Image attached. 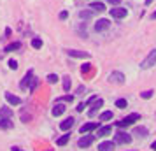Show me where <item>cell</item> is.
<instances>
[{
	"instance_id": "obj_1",
	"label": "cell",
	"mask_w": 156,
	"mask_h": 151,
	"mask_svg": "<svg viewBox=\"0 0 156 151\" xmlns=\"http://www.w3.org/2000/svg\"><path fill=\"white\" fill-rule=\"evenodd\" d=\"M153 65H156V49H153L147 56L142 60L140 69H149V67H153Z\"/></svg>"
},
{
	"instance_id": "obj_2",
	"label": "cell",
	"mask_w": 156,
	"mask_h": 151,
	"mask_svg": "<svg viewBox=\"0 0 156 151\" xmlns=\"http://www.w3.org/2000/svg\"><path fill=\"white\" fill-rule=\"evenodd\" d=\"M140 118V114H137V113H133V114H130V116H126V118H123L121 121H118L116 125L119 127V128H125V127H128V125H133V121H137Z\"/></svg>"
},
{
	"instance_id": "obj_3",
	"label": "cell",
	"mask_w": 156,
	"mask_h": 151,
	"mask_svg": "<svg viewBox=\"0 0 156 151\" xmlns=\"http://www.w3.org/2000/svg\"><path fill=\"white\" fill-rule=\"evenodd\" d=\"M114 142L118 144H130L132 142V135L126 134V132H116V135H114Z\"/></svg>"
},
{
	"instance_id": "obj_4",
	"label": "cell",
	"mask_w": 156,
	"mask_h": 151,
	"mask_svg": "<svg viewBox=\"0 0 156 151\" xmlns=\"http://www.w3.org/2000/svg\"><path fill=\"white\" fill-rule=\"evenodd\" d=\"M111 16L112 18H116V20H123V18H126L128 16V9H125V7H112L111 9Z\"/></svg>"
},
{
	"instance_id": "obj_5",
	"label": "cell",
	"mask_w": 156,
	"mask_h": 151,
	"mask_svg": "<svg viewBox=\"0 0 156 151\" xmlns=\"http://www.w3.org/2000/svg\"><path fill=\"white\" fill-rule=\"evenodd\" d=\"M65 51L72 58H90V53H86V51H79V49H65Z\"/></svg>"
},
{
	"instance_id": "obj_6",
	"label": "cell",
	"mask_w": 156,
	"mask_h": 151,
	"mask_svg": "<svg viewBox=\"0 0 156 151\" xmlns=\"http://www.w3.org/2000/svg\"><path fill=\"white\" fill-rule=\"evenodd\" d=\"M109 27H111V21L109 20H98V21L95 23V30L97 32H105Z\"/></svg>"
},
{
	"instance_id": "obj_7",
	"label": "cell",
	"mask_w": 156,
	"mask_h": 151,
	"mask_svg": "<svg viewBox=\"0 0 156 151\" xmlns=\"http://www.w3.org/2000/svg\"><path fill=\"white\" fill-rule=\"evenodd\" d=\"M32 81H34V70L30 69V70L27 72V76L23 77V81H21V84H20V86H21L23 90H27V88H28V84L32 83Z\"/></svg>"
},
{
	"instance_id": "obj_8",
	"label": "cell",
	"mask_w": 156,
	"mask_h": 151,
	"mask_svg": "<svg viewBox=\"0 0 156 151\" xmlns=\"http://www.w3.org/2000/svg\"><path fill=\"white\" fill-rule=\"evenodd\" d=\"M109 81H111V83H118V84H123V83H125V76H123L121 72H112V74L109 76Z\"/></svg>"
},
{
	"instance_id": "obj_9",
	"label": "cell",
	"mask_w": 156,
	"mask_h": 151,
	"mask_svg": "<svg viewBox=\"0 0 156 151\" xmlns=\"http://www.w3.org/2000/svg\"><path fill=\"white\" fill-rule=\"evenodd\" d=\"M93 139H95V137H93V135H86V137H81V139H79V141H77V146H79V148H88V146H91Z\"/></svg>"
},
{
	"instance_id": "obj_10",
	"label": "cell",
	"mask_w": 156,
	"mask_h": 151,
	"mask_svg": "<svg viewBox=\"0 0 156 151\" xmlns=\"http://www.w3.org/2000/svg\"><path fill=\"white\" fill-rule=\"evenodd\" d=\"M114 146H116V142H112V141H104L98 144V151H114Z\"/></svg>"
},
{
	"instance_id": "obj_11",
	"label": "cell",
	"mask_w": 156,
	"mask_h": 151,
	"mask_svg": "<svg viewBox=\"0 0 156 151\" xmlns=\"http://www.w3.org/2000/svg\"><path fill=\"white\" fill-rule=\"evenodd\" d=\"M5 99H7V102L11 104V106H20L21 104V99L18 97V95H12V93H5Z\"/></svg>"
},
{
	"instance_id": "obj_12",
	"label": "cell",
	"mask_w": 156,
	"mask_h": 151,
	"mask_svg": "<svg viewBox=\"0 0 156 151\" xmlns=\"http://www.w3.org/2000/svg\"><path fill=\"white\" fill-rule=\"evenodd\" d=\"M111 132H112V127H111V125H105V127H98V128H97V135L105 137V135H109Z\"/></svg>"
},
{
	"instance_id": "obj_13",
	"label": "cell",
	"mask_w": 156,
	"mask_h": 151,
	"mask_svg": "<svg viewBox=\"0 0 156 151\" xmlns=\"http://www.w3.org/2000/svg\"><path fill=\"white\" fill-rule=\"evenodd\" d=\"M74 123H76V120H74V118H67V120H63V121L60 123V128L62 130H70L72 127H74Z\"/></svg>"
},
{
	"instance_id": "obj_14",
	"label": "cell",
	"mask_w": 156,
	"mask_h": 151,
	"mask_svg": "<svg viewBox=\"0 0 156 151\" xmlns=\"http://www.w3.org/2000/svg\"><path fill=\"white\" fill-rule=\"evenodd\" d=\"M53 116H62L65 113V106H63V102H56V106L53 107Z\"/></svg>"
},
{
	"instance_id": "obj_15",
	"label": "cell",
	"mask_w": 156,
	"mask_h": 151,
	"mask_svg": "<svg viewBox=\"0 0 156 151\" xmlns=\"http://www.w3.org/2000/svg\"><path fill=\"white\" fill-rule=\"evenodd\" d=\"M147 128H144V127H135L133 128V135H137V137H140V139H146L147 137Z\"/></svg>"
},
{
	"instance_id": "obj_16",
	"label": "cell",
	"mask_w": 156,
	"mask_h": 151,
	"mask_svg": "<svg viewBox=\"0 0 156 151\" xmlns=\"http://www.w3.org/2000/svg\"><path fill=\"white\" fill-rule=\"evenodd\" d=\"M91 104H93V107H91V111H90V116H93L100 107H102V106H104V100H102V99H95Z\"/></svg>"
},
{
	"instance_id": "obj_17",
	"label": "cell",
	"mask_w": 156,
	"mask_h": 151,
	"mask_svg": "<svg viewBox=\"0 0 156 151\" xmlns=\"http://www.w3.org/2000/svg\"><path fill=\"white\" fill-rule=\"evenodd\" d=\"M95 128H98L97 123H84V125L79 128V132H81V134H86V132H91V130H95Z\"/></svg>"
},
{
	"instance_id": "obj_18",
	"label": "cell",
	"mask_w": 156,
	"mask_h": 151,
	"mask_svg": "<svg viewBox=\"0 0 156 151\" xmlns=\"http://www.w3.org/2000/svg\"><path fill=\"white\" fill-rule=\"evenodd\" d=\"M90 7L102 13V11H105V4H104V2H100V0H97V2H91V4H90Z\"/></svg>"
},
{
	"instance_id": "obj_19",
	"label": "cell",
	"mask_w": 156,
	"mask_h": 151,
	"mask_svg": "<svg viewBox=\"0 0 156 151\" xmlns=\"http://www.w3.org/2000/svg\"><path fill=\"white\" fill-rule=\"evenodd\" d=\"M0 128H12V121L9 118H0Z\"/></svg>"
},
{
	"instance_id": "obj_20",
	"label": "cell",
	"mask_w": 156,
	"mask_h": 151,
	"mask_svg": "<svg viewBox=\"0 0 156 151\" xmlns=\"http://www.w3.org/2000/svg\"><path fill=\"white\" fill-rule=\"evenodd\" d=\"M20 48H21L20 42H12V44H9V46L4 48V53H11V51H16V49H20Z\"/></svg>"
},
{
	"instance_id": "obj_21",
	"label": "cell",
	"mask_w": 156,
	"mask_h": 151,
	"mask_svg": "<svg viewBox=\"0 0 156 151\" xmlns=\"http://www.w3.org/2000/svg\"><path fill=\"white\" fill-rule=\"evenodd\" d=\"M69 139H70V134H65V135H62L60 139H56V144L58 146H65V144L69 142Z\"/></svg>"
},
{
	"instance_id": "obj_22",
	"label": "cell",
	"mask_w": 156,
	"mask_h": 151,
	"mask_svg": "<svg viewBox=\"0 0 156 151\" xmlns=\"http://www.w3.org/2000/svg\"><path fill=\"white\" fill-rule=\"evenodd\" d=\"M112 113L111 111H104L102 114H100V121H109V120H112Z\"/></svg>"
},
{
	"instance_id": "obj_23",
	"label": "cell",
	"mask_w": 156,
	"mask_h": 151,
	"mask_svg": "<svg viewBox=\"0 0 156 151\" xmlns=\"http://www.w3.org/2000/svg\"><path fill=\"white\" fill-rule=\"evenodd\" d=\"M12 116V111L9 107H2L0 109V118H11Z\"/></svg>"
},
{
	"instance_id": "obj_24",
	"label": "cell",
	"mask_w": 156,
	"mask_h": 151,
	"mask_svg": "<svg viewBox=\"0 0 156 151\" xmlns=\"http://www.w3.org/2000/svg\"><path fill=\"white\" fill-rule=\"evenodd\" d=\"M32 48H35V49H41V48H42V39H39V37L32 39Z\"/></svg>"
},
{
	"instance_id": "obj_25",
	"label": "cell",
	"mask_w": 156,
	"mask_h": 151,
	"mask_svg": "<svg viewBox=\"0 0 156 151\" xmlns=\"http://www.w3.org/2000/svg\"><path fill=\"white\" fill-rule=\"evenodd\" d=\"M63 90L65 92H70V77H69V76L63 77Z\"/></svg>"
},
{
	"instance_id": "obj_26",
	"label": "cell",
	"mask_w": 156,
	"mask_h": 151,
	"mask_svg": "<svg viewBox=\"0 0 156 151\" xmlns=\"http://www.w3.org/2000/svg\"><path fill=\"white\" fill-rule=\"evenodd\" d=\"M128 106V102L125 100V99H118V100H116V107H119V109H125Z\"/></svg>"
},
{
	"instance_id": "obj_27",
	"label": "cell",
	"mask_w": 156,
	"mask_h": 151,
	"mask_svg": "<svg viewBox=\"0 0 156 151\" xmlns=\"http://www.w3.org/2000/svg\"><path fill=\"white\" fill-rule=\"evenodd\" d=\"M74 100V97L72 95H63V97H60L58 99V102H72Z\"/></svg>"
},
{
	"instance_id": "obj_28",
	"label": "cell",
	"mask_w": 156,
	"mask_h": 151,
	"mask_svg": "<svg viewBox=\"0 0 156 151\" xmlns=\"http://www.w3.org/2000/svg\"><path fill=\"white\" fill-rule=\"evenodd\" d=\"M153 93H154L153 90H147V92H142L140 97H142V99H151V97H153Z\"/></svg>"
},
{
	"instance_id": "obj_29",
	"label": "cell",
	"mask_w": 156,
	"mask_h": 151,
	"mask_svg": "<svg viewBox=\"0 0 156 151\" xmlns=\"http://www.w3.org/2000/svg\"><path fill=\"white\" fill-rule=\"evenodd\" d=\"M48 81H49L51 84H55V83H58V76L56 74H49V76H48Z\"/></svg>"
},
{
	"instance_id": "obj_30",
	"label": "cell",
	"mask_w": 156,
	"mask_h": 151,
	"mask_svg": "<svg viewBox=\"0 0 156 151\" xmlns=\"http://www.w3.org/2000/svg\"><path fill=\"white\" fill-rule=\"evenodd\" d=\"M81 18H83V20H88V18H91V11H81Z\"/></svg>"
},
{
	"instance_id": "obj_31",
	"label": "cell",
	"mask_w": 156,
	"mask_h": 151,
	"mask_svg": "<svg viewBox=\"0 0 156 151\" xmlns=\"http://www.w3.org/2000/svg\"><path fill=\"white\" fill-rule=\"evenodd\" d=\"M9 69L16 70V69H18V62H16V60H9Z\"/></svg>"
},
{
	"instance_id": "obj_32",
	"label": "cell",
	"mask_w": 156,
	"mask_h": 151,
	"mask_svg": "<svg viewBox=\"0 0 156 151\" xmlns=\"http://www.w3.org/2000/svg\"><path fill=\"white\" fill-rule=\"evenodd\" d=\"M67 18H69V13L67 11H62L60 13V20H67Z\"/></svg>"
},
{
	"instance_id": "obj_33",
	"label": "cell",
	"mask_w": 156,
	"mask_h": 151,
	"mask_svg": "<svg viewBox=\"0 0 156 151\" xmlns=\"http://www.w3.org/2000/svg\"><path fill=\"white\" fill-rule=\"evenodd\" d=\"M84 107H86V104H84V102H81V104H79V106H77L76 109H77L79 113H83V111H84Z\"/></svg>"
},
{
	"instance_id": "obj_34",
	"label": "cell",
	"mask_w": 156,
	"mask_h": 151,
	"mask_svg": "<svg viewBox=\"0 0 156 151\" xmlns=\"http://www.w3.org/2000/svg\"><path fill=\"white\" fill-rule=\"evenodd\" d=\"M90 69H91V67H90V63H84L83 67H81V70H83V72H88Z\"/></svg>"
},
{
	"instance_id": "obj_35",
	"label": "cell",
	"mask_w": 156,
	"mask_h": 151,
	"mask_svg": "<svg viewBox=\"0 0 156 151\" xmlns=\"http://www.w3.org/2000/svg\"><path fill=\"white\" fill-rule=\"evenodd\" d=\"M107 2H109V4H112V5H119L121 0H107Z\"/></svg>"
},
{
	"instance_id": "obj_36",
	"label": "cell",
	"mask_w": 156,
	"mask_h": 151,
	"mask_svg": "<svg viewBox=\"0 0 156 151\" xmlns=\"http://www.w3.org/2000/svg\"><path fill=\"white\" fill-rule=\"evenodd\" d=\"M11 151H23L21 148H16V146H12V148H11Z\"/></svg>"
},
{
	"instance_id": "obj_37",
	"label": "cell",
	"mask_w": 156,
	"mask_h": 151,
	"mask_svg": "<svg viewBox=\"0 0 156 151\" xmlns=\"http://www.w3.org/2000/svg\"><path fill=\"white\" fill-rule=\"evenodd\" d=\"M151 149H153V151H156V141H154L153 144H151Z\"/></svg>"
},
{
	"instance_id": "obj_38",
	"label": "cell",
	"mask_w": 156,
	"mask_h": 151,
	"mask_svg": "<svg viewBox=\"0 0 156 151\" xmlns=\"http://www.w3.org/2000/svg\"><path fill=\"white\" fill-rule=\"evenodd\" d=\"M151 20H156V11L153 13V14H151Z\"/></svg>"
},
{
	"instance_id": "obj_39",
	"label": "cell",
	"mask_w": 156,
	"mask_h": 151,
	"mask_svg": "<svg viewBox=\"0 0 156 151\" xmlns=\"http://www.w3.org/2000/svg\"><path fill=\"white\" fill-rule=\"evenodd\" d=\"M90 2H95V0H90Z\"/></svg>"
}]
</instances>
